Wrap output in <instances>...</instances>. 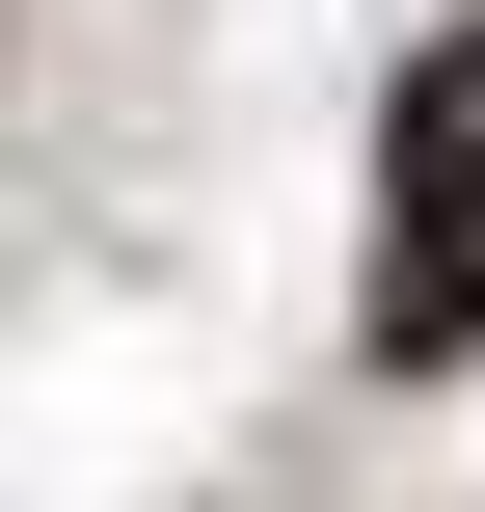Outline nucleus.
Returning <instances> with one entry per match:
<instances>
[{
	"instance_id": "nucleus-1",
	"label": "nucleus",
	"mask_w": 485,
	"mask_h": 512,
	"mask_svg": "<svg viewBox=\"0 0 485 512\" xmlns=\"http://www.w3.org/2000/svg\"><path fill=\"white\" fill-rule=\"evenodd\" d=\"M378 351H485V27H432L378 108Z\"/></svg>"
}]
</instances>
